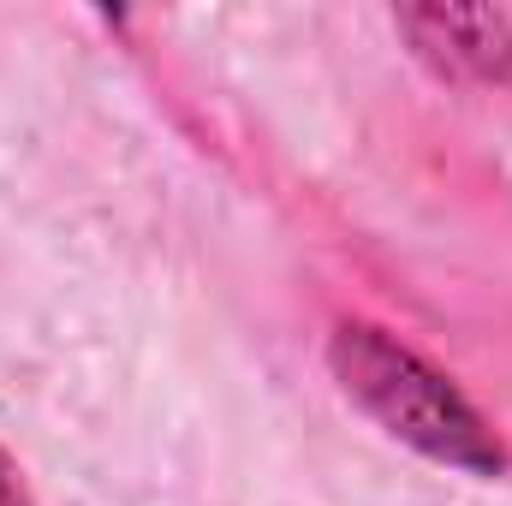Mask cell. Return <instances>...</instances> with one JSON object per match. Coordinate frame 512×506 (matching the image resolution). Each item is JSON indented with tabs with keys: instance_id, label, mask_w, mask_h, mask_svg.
I'll list each match as a JSON object with an SVG mask.
<instances>
[{
	"instance_id": "cell-2",
	"label": "cell",
	"mask_w": 512,
	"mask_h": 506,
	"mask_svg": "<svg viewBox=\"0 0 512 506\" xmlns=\"http://www.w3.org/2000/svg\"><path fill=\"white\" fill-rule=\"evenodd\" d=\"M0 506H30L24 501V489H18V477H12V465L0 459Z\"/></svg>"
},
{
	"instance_id": "cell-1",
	"label": "cell",
	"mask_w": 512,
	"mask_h": 506,
	"mask_svg": "<svg viewBox=\"0 0 512 506\" xmlns=\"http://www.w3.org/2000/svg\"><path fill=\"white\" fill-rule=\"evenodd\" d=\"M334 364L346 387L382 417L393 435L441 453V459H459V465H495L501 453L483 441V423L459 405V393L441 376H429L417 358L393 352L382 334L370 328H346L340 346H334Z\"/></svg>"
}]
</instances>
